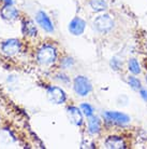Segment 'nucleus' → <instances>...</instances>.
<instances>
[{
  "mask_svg": "<svg viewBox=\"0 0 147 149\" xmlns=\"http://www.w3.org/2000/svg\"><path fill=\"white\" fill-rule=\"evenodd\" d=\"M23 33L26 36H29V37H36L38 34V29L36 24L32 21H26L23 24Z\"/></svg>",
  "mask_w": 147,
  "mask_h": 149,
  "instance_id": "13",
  "label": "nucleus"
},
{
  "mask_svg": "<svg viewBox=\"0 0 147 149\" xmlns=\"http://www.w3.org/2000/svg\"><path fill=\"white\" fill-rule=\"evenodd\" d=\"M36 21L38 25H40L41 28H43L47 33H53L54 31V25L48 16L44 11H39L36 14Z\"/></svg>",
  "mask_w": 147,
  "mask_h": 149,
  "instance_id": "7",
  "label": "nucleus"
},
{
  "mask_svg": "<svg viewBox=\"0 0 147 149\" xmlns=\"http://www.w3.org/2000/svg\"><path fill=\"white\" fill-rule=\"evenodd\" d=\"M81 110H82V112L87 117V118L93 116V111H95L91 105L87 104V103H84V104L81 105Z\"/></svg>",
  "mask_w": 147,
  "mask_h": 149,
  "instance_id": "16",
  "label": "nucleus"
},
{
  "mask_svg": "<svg viewBox=\"0 0 147 149\" xmlns=\"http://www.w3.org/2000/svg\"><path fill=\"white\" fill-rule=\"evenodd\" d=\"M1 51L7 56H14L21 51V42L17 39L5 40L1 45Z\"/></svg>",
  "mask_w": 147,
  "mask_h": 149,
  "instance_id": "6",
  "label": "nucleus"
},
{
  "mask_svg": "<svg viewBox=\"0 0 147 149\" xmlns=\"http://www.w3.org/2000/svg\"><path fill=\"white\" fill-rule=\"evenodd\" d=\"M146 81H147V76H146Z\"/></svg>",
  "mask_w": 147,
  "mask_h": 149,
  "instance_id": "20",
  "label": "nucleus"
},
{
  "mask_svg": "<svg viewBox=\"0 0 147 149\" xmlns=\"http://www.w3.org/2000/svg\"><path fill=\"white\" fill-rule=\"evenodd\" d=\"M86 22L81 17H74L69 24V31L74 36H81L85 31Z\"/></svg>",
  "mask_w": 147,
  "mask_h": 149,
  "instance_id": "8",
  "label": "nucleus"
},
{
  "mask_svg": "<svg viewBox=\"0 0 147 149\" xmlns=\"http://www.w3.org/2000/svg\"><path fill=\"white\" fill-rule=\"evenodd\" d=\"M103 118L110 124H115V125H127L130 122V117L120 111H105L103 113Z\"/></svg>",
  "mask_w": 147,
  "mask_h": 149,
  "instance_id": "4",
  "label": "nucleus"
},
{
  "mask_svg": "<svg viewBox=\"0 0 147 149\" xmlns=\"http://www.w3.org/2000/svg\"><path fill=\"white\" fill-rule=\"evenodd\" d=\"M104 144H105L106 148L110 149H122L126 147V144L122 141V138L118 137V136H109Z\"/></svg>",
  "mask_w": 147,
  "mask_h": 149,
  "instance_id": "11",
  "label": "nucleus"
},
{
  "mask_svg": "<svg viewBox=\"0 0 147 149\" xmlns=\"http://www.w3.org/2000/svg\"><path fill=\"white\" fill-rule=\"evenodd\" d=\"M101 130V122L98 117L91 116L88 118V132L92 135L98 134Z\"/></svg>",
  "mask_w": 147,
  "mask_h": 149,
  "instance_id": "12",
  "label": "nucleus"
},
{
  "mask_svg": "<svg viewBox=\"0 0 147 149\" xmlns=\"http://www.w3.org/2000/svg\"><path fill=\"white\" fill-rule=\"evenodd\" d=\"M0 14L2 16V19H7V21H14L19 17V11L12 4H7L5 7L2 8Z\"/></svg>",
  "mask_w": 147,
  "mask_h": 149,
  "instance_id": "10",
  "label": "nucleus"
},
{
  "mask_svg": "<svg viewBox=\"0 0 147 149\" xmlns=\"http://www.w3.org/2000/svg\"><path fill=\"white\" fill-rule=\"evenodd\" d=\"M89 4L95 12H104L109 7L106 0H90Z\"/></svg>",
  "mask_w": 147,
  "mask_h": 149,
  "instance_id": "14",
  "label": "nucleus"
},
{
  "mask_svg": "<svg viewBox=\"0 0 147 149\" xmlns=\"http://www.w3.org/2000/svg\"><path fill=\"white\" fill-rule=\"evenodd\" d=\"M128 83H129V86H131L133 90H140L141 88H142V83H141V81L136 78V77H133V76H131V77H129L128 78Z\"/></svg>",
  "mask_w": 147,
  "mask_h": 149,
  "instance_id": "17",
  "label": "nucleus"
},
{
  "mask_svg": "<svg viewBox=\"0 0 147 149\" xmlns=\"http://www.w3.org/2000/svg\"><path fill=\"white\" fill-rule=\"evenodd\" d=\"M128 69L130 72H132L133 74H141V66L139 62L135 58H131L128 62Z\"/></svg>",
  "mask_w": 147,
  "mask_h": 149,
  "instance_id": "15",
  "label": "nucleus"
},
{
  "mask_svg": "<svg viewBox=\"0 0 147 149\" xmlns=\"http://www.w3.org/2000/svg\"><path fill=\"white\" fill-rule=\"evenodd\" d=\"M68 117L70 119L71 123L76 125V127H80L83 123V112H82L81 108L78 109L77 107H74V106H71L68 108Z\"/></svg>",
  "mask_w": 147,
  "mask_h": 149,
  "instance_id": "9",
  "label": "nucleus"
},
{
  "mask_svg": "<svg viewBox=\"0 0 147 149\" xmlns=\"http://www.w3.org/2000/svg\"><path fill=\"white\" fill-rule=\"evenodd\" d=\"M61 64H63V66L65 68H70L71 66H73L74 62L71 57H66V58H63V63Z\"/></svg>",
  "mask_w": 147,
  "mask_h": 149,
  "instance_id": "18",
  "label": "nucleus"
},
{
  "mask_svg": "<svg viewBox=\"0 0 147 149\" xmlns=\"http://www.w3.org/2000/svg\"><path fill=\"white\" fill-rule=\"evenodd\" d=\"M38 62L41 65H51L57 58L56 49L52 45H44L38 51L37 54Z\"/></svg>",
  "mask_w": 147,
  "mask_h": 149,
  "instance_id": "1",
  "label": "nucleus"
},
{
  "mask_svg": "<svg viewBox=\"0 0 147 149\" xmlns=\"http://www.w3.org/2000/svg\"><path fill=\"white\" fill-rule=\"evenodd\" d=\"M114 19L110 14H101L97 16L93 21V27L98 33L105 34L109 33L114 27Z\"/></svg>",
  "mask_w": 147,
  "mask_h": 149,
  "instance_id": "2",
  "label": "nucleus"
},
{
  "mask_svg": "<svg viewBox=\"0 0 147 149\" xmlns=\"http://www.w3.org/2000/svg\"><path fill=\"white\" fill-rule=\"evenodd\" d=\"M73 89L74 92L77 95H80V96H87L92 91L91 82L89 81L88 78H86L84 76H77L74 79Z\"/></svg>",
  "mask_w": 147,
  "mask_h": 149,
  "instance_id": "3",
  "label": "nucleus"
},
{
  "mask_svg": "<svg viewBox=\"0 0 147 149\" xmlns=\"http://www.w3.org/2000/svg\"><path fill=\"white\" fill-rule=\"evenodd\" d=\"M47 100L53 104H63L67 100V95L61 88L59 86H48L46 90Z\"/></svg>",
  "mask_w": 147,
  "mask_h": 149,
  "instance_id": "5",
  "label": "nucleus"
},
{
  "mask_svg": "<svg viewBox=\"0 0 147 149\" xmlns=\"http://www.w3.org/2000/svg\"><path fill=\"white\" fill-rule=\"evenodd\" d=\"M140 95L144 101L147 102V89H142V88H141L140 89Z\"/></svg>",
  "mask_w": 147,
  "mask_h": 149,
  "instance_id": "19",
  "label": "nucleus"
}]
</instances>
